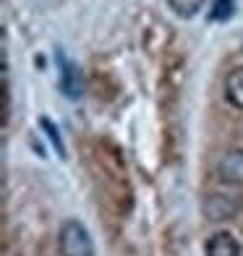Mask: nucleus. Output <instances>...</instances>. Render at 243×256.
I'll use <instances>...</instances> for the list:
<instances>
[{
    "instance_id": "obj_3",
    "label": "nucleus",
    "mask_w": 243,
    "mask_h": 256,
    "mask_svg": "<svg viewBox=\"0 0 243 256\" xmlns=\"http://www.w3.org/2000/svg\"><path fill=\"white\" fill-rule=\"evenodd\" d=\"M217 176L225 183L243 186V149H228L217 162Z\"/></svg>"
},
{
    "instance_id": "obj_4",
    "label": "nucleus",
    "mask_w": 243,
    "mask_h": 256,
    "mask_svg": "<svg viewBox=\"0 0 243 256\" xmlns=\"http://www.w3.org/2000/svg\"><path fill=\"white\" fill-rule=\"evenodd\" d=\"M204 254L206 256H238L240 254V246L238 240L233 238V232H214V236L206 240L204 246Z\"/></svg>"
},
{
    "instance_id": "obj_1",
    "label": "nucleus",
    "mask_w": 243,
    "mask_h": 256,
    "mask_svg": "<svg viewBox=\"0 0 243 256\" xmlns=\"http://www.w3.org/2000/svg\"><path fill=\"white\" fill-rule=\"evenodd\" d=\"M58 251H60V256H94V243H92V236L84 222L66 220L58 232Z\"/></svg>"
},
{
    "instance_id": "obj_2",
    "label": "nucleus",
    "mask_w": 243,
    "mask_h": 256,
    "mask_svg": "<svg viewBox=\"0 0 243 256\" xmlns=\"http://www.w3.org/2000/svg\"><path fill=\"white\" fill-rule=\"evenodd\" d=\"M55 58H58V66H60V81H58V86H60V92L68 100H78L84 94V78L78 74V66L68 60L63 50H58Z\"/></svg>"
},
{
    "instance_id": "obj_6",
    "label": "nucleus",
    "mask_w": 243,
    "mask_h": 256,
    "mask_svg": "<svg viewBox=\"0 0 243 256\" xmlns=\"http://www.w3.org/2000/svg\"><path fill=\"white\" fill-rule=\"evenodd\" d=\"M168 6L172 8V14L180 18H194L204 8V0H168Z\"/></svg>"
},
{
    "instance_id": "obj_7",
    "label": "nucleus",
    "mask_w": 243,
    "mask_h": 256,
    "mask_svg": "<svg viewBox=\"0 0 243 256\" xmlns=\"http://www.w3.org/2000/svg\"><path fill=\"white\" fill-rule=\"evenodd\" d=\"M236 14V0H214L210 10V21H230Z\"/></svg>"
},
{
    "instance_id": "obj_8",
    "label": "nucleus",
    "mask_w": 243,
    "mask_h": 256,
    "mask_svg": "<svg viewBox=\"0 0 243 256\" xmlns=\"http://www.w3.org/2000/svg\"><path fill=\"white\" fill-rule=\"evenodd\" d=\"M40 126L44 128V134H48V138H50V144L58 149V154H60V157H66V146H63V138H60V131H58V128L48 120V118H42L40 120Z\"/></svg>"
},
{
    "instance_id": "obj_5",
    "label": "nucleus",
    "mask_w": 243,
    "mask_h": 256,
    "mask_svg": "<svg viewBox=\"0 0 243 256\" xmlns=\"http://www.w3.org/2000/svg\"><path fill=\"white\" fill-rule=\"evenodd\" d=\"M225 100L233 104L236 110H243V66L228 71V76H225Z\"/></svg>"
}]
</instances>
